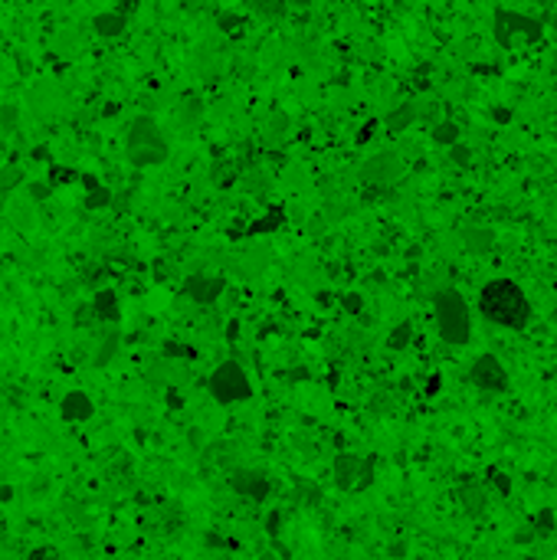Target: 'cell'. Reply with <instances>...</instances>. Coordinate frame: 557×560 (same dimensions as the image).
Returning a JSON list of instances; mask_svg holds the SVG:
<instances>
[{
    "mask_svg": "<svg viewBox=\"0 0 557 560\" xmlns=\"http://www.w3.org/2000/svg\"><path fill=\"white\" fill-rule=\"evenodd\" d=\"M479 312L489 318L492 324L511 328V331H525L531 322V302L521 292L518 282L511 279H492L479 292Z\"/></svg>",
    "mask_w": 557,
    "mask_h": 560,
    "instance_id": "6da1fadb",
    "label": "cell"
},
{
    "mask_svg": "<svg viewBox=\"0 0 557 560\" xmlns=\"http://www.w3.org/2000/svg\"><path fill=\"white\" fill-rule=\"evenodd\" d=\"M168 138L161 134V125L154 122L151 115H142L128 125L125 132V158L134 164V167H154V164L168 161Z\"/></svg>",
    "mask_w": 557,
    "mask_h": 560,
    "instance_id": "7a4b0ae2",
    "label": "cell"
},
{
    "mask_svg": "<svg viewBox=\"0 0 557 560\" xmlns=\"http://www.w3.org/2000/svg\"><path fill=\"white\" fill-rule=\"evenodd\" d=\"M433 312L436 328L446 344H465L472 334V318H469V305L456 288H443L433 295Z\"/></svg>",
    "mask_w": 557,
    "mask_h": 560,
    "instance_id": "3957f363",
    "label": "cell"
},
{
    "mask_svg": "<svg viewBox=\"0 0 557 560\" xmlns=\"http://www.w3.org/2000/svg\"><path fill=\"white\" fill-rule=\"evenodd\" d=\"M210 393H213L217 403L230 407V403H239V400L253 397V383H249L246 371L239 367L237 361H227V364H220L217 371L210 374Z\"/></svg>",
    "mask_w": 557,
    "mask_h": 560,
    "instance_id": "277c9868",
    "label": "cell"
},
{
    "mask_svg": "<svg viewBox=\"0 0 557 560\" xmlns=\"http://www.w3.org/2000/svg\"><path fill=\"white\" fill-rule=\"evenodd\" d=\"M495 39H499V46L508 49L515 33H521L525 39L531 43H538L544 37V23L538 17H528V13H515V10H505V7H495Z\"/></svg>",
    "mask_w": 557,
    "mask_h": 560,
    "instance_id": "5b68a950",
    "label": "cell"
},
{
    "mask_svg": "<svg viewBox=\"0 0 557 560\" xmlns=\"http://www.w3.org/2000/svg\"><path fill=\"white\" fill-rule=\"evenodd\" d=\"M331 472H334V485L341 492H351V488H364L374 478V462L354 456V452H341V456H334Z\"/></svg>",
    "mask_w": 557,
    "mask_h": 560,
    "instance_id": "8992f818",
    "label": "cell"
},
{
    "mask_svg": "<svg viewBox=\"0 0 557 560\" xmlns=\"http://www.w3.org/2000/svg\"><path fill=\"white\" fill-rule=\"evenodd\" d=\"M472 383L479 390H489V393H501V390H508V371L501 367V361L495 354H479L472 364V371H469Z\"/></svg>",
    "mask_w": 557,
    "mask_h": 560,
    "instance_id": "52a82bcc",
    "label": "cell"
},
{
    "mask_svg": "<svg viewBox=\"0 0 557 560\" xmlns=\"http://www.w3.org/2000/svg\"><path fill=\"white\" fill-rule=\"evenodd\" d=\"M403 174V161H400L394 151H384V154H374L368 161L361 164V181L364 184H394Z\"/></svg>",
    "mask_w": 557,
    "mask_h": 560,
    "instance_id": "ba28073f",
    "label": "cell"
},
{
    "mask_svg": "<svg viewBox=\"0 0 557 560\" xmlns=\"http://www.w3.org/2000/svg\"><path fill=\"white\" fill-rule=\"evenodd\" d=\"M184 292H187L190 302L213 305L220 298V292H223V279H220V276H187Z\"/></svg>",
    "mask_w": 557,
    "mask_h": 560,
    "instance_id": "9c48e42d",
    "label": "cell"
},
{
    "mask_svg": "<svg viewBox=\"0 0 557 560\" xmlns=\"http://www.w3.org/2000/svg\"><path fill=\"white\" fill-rule=\"evenodd\" d=\"M92 413H95V403L89 400V393H82V390L66 393L63 403H59V416L66 419V423H85V419H92Z\"/></svg>",
    "mask_w": 557,
    "mask_h": 560,
    "instance_id": "30bf717a",
    "label": "cell"
},
{
    "mask_svg": "<svg viewBox=\"0 0 557 560\" xmlns=\"http://www.w3.org/2000/svg\"><path fill=\"white\" fill-rule=\"evenodd\" d=\"M233 488L239 495H246V498H253V502H263L265 492H269V482L256 469H239V472H233Z\"/></svg>",
    "mask_w": 557,
    "mask_h": 560,
    "instance_id": "8fae6325",
    "label": "cell"
},
{
    "mask_svg": "<svg viewBox=\"0 0 557 560\" xmlns=\"http://www.w3.org/2000/svg\"><path fill=\"white\" fill-rule=\"evenodd\" d=\"M459 502H463V511L472 514V518H482L485 514V508H489V492L482 488V485L469 482L459 488Z\"/></svg>",
    "mask_w": 557,
    "mask_h": 560,
    "instance_id": "7c38bea8",
    "label": "cell"
},
{
    "mask_svg": "<svg viewBox=\"0 0 557 560\" xmlns=\"http://www.w3.org/2000/svg\"><path fill=\"white\" fill-rule=\"evenodd\" d=\"M92 312L99 314L102 322H118L122 308H118V295H115V288H99V292H95Z\"/></svg>",
    "mask_w": 557,
    "mask_h": 560,
    "instance_id": "4fadbf2b",
    "label": "cell"
},
{
    "mask_svg": "<svg viewBox=\"0 0 557 560\" xmlns=\"http://www.w3.org/2000/svg\"><path fill=\"white\" fill-rule=\"evenodd\" d=\"M463 246L469 249V253H489L492 246H495V233H492L489 227H465L463 229Z\"/></svg>",
    "mask_w": 557,
    "mask_h": 560,
    "instance_id": "5bb4252c",
    "label": "cell"
},
{
    "mask_svg": "<svg viewBox=\"0 0 557 560\" xmlns=\"http://www.w3.org/2000/svg\"><path fill=\"white\" fill-rule=\"evenodd\" d=\"M413 122H416V105H400L397 112H390L387 118H384V125H387V132H394V134L406 132V128H410Z\"/></svg>",
    "mask_w": 557,
    "mask_h": 560,
    "instance_id": "9a60e30c",
    "label": "cell"
},
{
    "mask_svg": "<svg viewBox=\"0 0 557 560\" xmlns=\"http://www.w3.org/2000/svg\"><path fill=\"white\" fill-rule=\"evenodd\" d=\"M92 23H95V30H99L102 37H118V33L125 30V17H122V13H115V10H112V13H99Z\"/></svg>",
    "mask_w": 557,
    "mask_h": 560,
    "instance_id": "2e32d148",
    "label": "cell"
},
{
    "mask_svg": "<svg viewBox=\"0 0 557 560\" xmlns=\"http://www.w3.org/2000/svg\"><path fill=\"white\" fill-rule=\"evenodd\" d=\"M200 115H204V105L197 102V98H187V102H180L177 105V112H174V118H177V125H197L200 122Z\"/></svg>",
    "mask_w": 557,
    "mask_h": 560,
    "instance_id": "e0dca14e",
    "label": "cell"
},
{
    "mask_svg": "<svg viewBox=\"0 0 557 560\" xmlns=\"http://www.w3.org/2000/svg\"><path fill=\"white\" fill-rule=\"evenodd\" d=\"M433 141L436 144H446V148H456V144H459V125H456V122L433 125Z\"/></svg>",
    "mask_w": 557,
    "mask_h": 560,
    "instance_id": "ac0fdd59",
    "label": "cell"
},
{
    "mask_svg": "<svg viewBox=\"0 0 557 560\" xmlns=\"http://www.w3.org/2000/svg\"><path fill=\"white\" fill-rule=\"evenodd\" d=\"M115 351H118V334H108V338H102L99 348H95L92 364H95V367H105V364L115 357Z\"/></svg>",
    "mask_w": 557,
    "mask_h": 560,
    "instance_id": "d6986e66",
    "label": "cell"
},
{
    "mask_svg": "<svg viewBox=\"0 0 557 560\" xmlns=\"http://www.w3.org/2000/svg\"><path fill=\"white\" fill-rule=\"evenodd\" d=\"M17 184H23V167H20V164H7V167H0V193H10Z\"/></svg>",
    "mask_w": 557,
    "mask_h": 560,
    "instance_id": "ffe728a7",
    "label": "cell"
},
{
    "mask_svg": "<svg viewBox=\"0 0 557 560\" xmlns=\"http://www.w3.org/2000/svg\"><path fill=\"white\" fill-rule=\"evenodd\" d=\"M531 531H534V537L554 534V511H551V508H541V511L534 514V521H531Z\"/></svg>",
    "mask_w": 557,
    "mask_h": 560,
    "instance_id": "44dd1931",
    "label": "cell"
},
{
    "mask_svg": "<svg viewBox=\"0 0 557 560\" xmlns=\"http://www.w3.org/2000/svg\"><path fill=\"white\" fill-rule=\"evenodd\" d=\"M410 338H413V324H410V322H400L397 328L390 331L387 348H394V351H403L406 344H410Z\"/></svg>",
    "mask_w": 557,
    "mask_h": 560,
    "instance_id": "7402d4cb",
    "label": "cell"
},
{
    "mask_svg": "<svg viewBox=\"0 0 557 560\" xmlns=\"http://www.w3.org/2000/svg\"><path fill=\"white\" fill-rule=\"evenodd\" d=\"M108 200H112V193H108L105 187H92L89 190V197H85V210H99V207H105Z\"/></svg>",
    "mask_w": 557,
    "mask_h": 560,
    "instance_id": "603a6c76",
    "label": "cell"
},
{
    "mask_svg": "<svg viewBox=\"0 0 557 560\" xmlns=\"http://www.w3.org/2000/svg\"><path fill=\"white\" fill-rule=\"evenodd\" d=\"M489 478L495 482V488H499L501 495H511V478L505 472H499V469H489Z\"/></svg>",
    "mask_w": 557,
    "mask_h": 560,
    "instance_id": "cb8c5ba5",
    "label": "cell"
},
{
    "mask_svg": "<svg viewBox=\"0 0 557 560\" xmlns=\"http://www.w3.org/2000/svg\"><path fill=\"white\" fill-rule=\"evenodd\" d=\"M282 128H289V118H285V115H275L273 118V128H269V138H273V141H279V138H282Z\"/></svg>",
    "mask_w": 557,
    "mask_h": 560,
    "instance_id": "d4e9b609",
    "label": "cell"
},
{
    "mask_svg": "<svg viewBox=\"0 0 557 560\" xmlns=\"http://www.w3.org/2000/svg\"><path fill=\"white\" fill-rule=\"evenodd\" d=\"M30 197H33V200H46L49 197V184H43V181L30 184Z\"/></svg>",
    "mask_w": 557,
    "mask_h": 560,
    "instance_id": "484cf974",
    "label": "cell"
},
{
    "mask_svg": "<svg viewBox=\"0 0 557 560\" xmlns=\"http://www.w3.org/2000/svg\"><path fill=\"white\" fill-rule=\"evenodd\" d=\"M0 122L7 125V128H13V122H17V105H7V108H0Z\"/></svg>",
    "mask_w": 557,
    "mask_h": 560,
    "instance_id": "4316f807",
    "label": "cell"
},
{
    "mask_svg": "<svg viewBox=\"0 0 557 560\" xmlns=\"http://www.w3.org/2000/svg\"><path fill=\"white\" fill-rule=\"evenodd\" d=\"M511 541H515V544H531V541H534V531H531V528H518Z\"/></svg>",
    "mask_w": 557,
    "mask_h": 560,
    "instance_id": "83f0119b",
    "label": "cell"
},
{
    "mask_svg": "<svg viewBox=\"0 0 557 560\" xmlns=\"http://www.w3.org/2000/svg\"><path fill=\"white\" fill-rule=\"evenodd\" d=\"M344 308H348L351 314L361 312V295H344Z\"/></svg>",
    "mask_w": 557,
    "mask_h": 560,
    "instance_id": "f1b7e54d",
    "label": "cell"
},
{
    "mask_svg": "<svg viewBox=\"0 0 557 560\" xmlns=\"http://www.w3.org/2000/svg\"><path fill=\"white\" fill-rule=\"evenodd\" d=\"M453 161H456V164H465V161H469V148L456 144V148H453Z\"/></svg>",
    "mask_w": 557,
    "mask_h": 560,
    "instance_id": "f546056e",
    "label": "cell"
},
{
    "mask_svg": "<svg viewBox=\"0 0 557 560\" xmlns=\"http://www.w3.org/2000/svg\"><path fill=\"white\" fill-rule=\"evenodd\" d=\"M439 387H443V377L436 374V377H430V383H426V393H430V397H436V393H439Z\"/></svg>",
    "mask_w": 557,
    "mask_h": 560,
    "instance_id": "4dcf8cb0",
    "label": "cell"
},
{
    "mask_svg": "<svg viewBox=\"0 0 557 560\" xmlns=\"http://www.w3.org/2000/svg\"><path fill=\"white\" fill-rule=\"evenodd\" d=\"M374 128H377V122H368V125H364V128H361V134H358V144L368 141L370 134H374Z\"/></svg>",
    "mask_w": 557,
    "mask_h": 560,
    "instance_id": "1f68e13d",
    "label": "cell"
},
{
    "mask_svg": "<svg viewBox=\"0 0 557 560\" xmlns=\"http://www.w3.org/2000/svg\"><path fill=\"white\" fill-rule=\"evenodd\" d=\"M492 115H495V122H501V125H505V122H511V112H508V108H495V112H492Z\"/></svg>",
    "mask_w": 557,
    "mask_h": 560,
    "instance_id": "d6a6232c",
    "label": "cell"
},
{
    "mask_svg": "<svg viewBox=\"0 0 557 560\" xmlns=\"http://www.w3.org/2000/svg\"><path fill=\"white\" fill-rule=\"evenodd\" d=\"M27 560H53V554H49L46 547H39V551H33V554H30Z\"/></svg>",
    "mask_w": 557,
    "mask_h": 560,
    "instance_id": "836d02e7",
    "label": "cell"
},
{
    "mask_svg": "<svg viewBox=\"0 0 557 560\" xmlns=\"http://www.w3.org/2000/svg\"><path fill=\"white\" fill-rule=\"evenodd\" d=\"M551 27H554V33H557V7H554V13H551Z\"/></svg>",
    "mask_w": 557,
    "mask_h": 560,
    "instance_id": "e575fe53",
    "label": "cell"
},
{
    "mask_svg": "<svg viewBox=\"0 0 557 560\" xmlns=\"http://www.w3.org/2000/svg\"><path fill=\"white\" fill-rule=\"evenodd\" d=\"M525 560H538V557H525Z\"/></svg>",
    "mask_w": 557,
    "mask_h": 560,
    "instance_id": "d590c367",
    "label": "cell"
},
{
    "mask_svg": "<svg viewBox=\"0 0 557 560\" xmlns=\"http://www.w3.org/2000/svg\"><path fill=\"white\" fill-rule=\"evenodd\" d=\"M220 560H233V557H220Z\"/></svg>",
    "mask_w": 557,
    "mask_h": 560,
    "instance_id": "8d00e7d4",
    "label": "cell"
}]
</instances>
